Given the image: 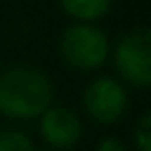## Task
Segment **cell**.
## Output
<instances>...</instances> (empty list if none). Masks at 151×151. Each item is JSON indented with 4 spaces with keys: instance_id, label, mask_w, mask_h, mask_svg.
<instances>
[{
    "instance_id": "1",
    "label": "cell",
    "mask_w": 151,
    "mask_h": 151,
    "mask_svg": "<svg viewBox=\"0 0 151 151\" xmlns=\"http://www.w3.org/2000/svg\"><path fill=\"white\" fill-rule=\"evenodd\" d=\"M52 80L33 66H12L0 73V113L5 118H40L52 106Z\"/></svg>"
},
{
    "instance_id": "2",
    "label": "cell",
    "mask_w": 151,
    "mask_h": 151,
    "mask_svg": "<svg viewBox=\"0 0 151 151\" xmlns=\"http://www.w3.org/2000/svg\"><path fill=\"white\" fill-rule=\"evenodd\" d=\"M59 50L68 66L78 71H94L109 57V38L99 26L76 21L61 33Z\"/></svg>"
},
{
    "instance_id": "3",
    "label": "cell",
    "mask_w": 151,
    "mask_h": 151,
    "mask_svg": "<svg viewBox=\"0 0 151 151\" xmlns=\"http://www.w3.org/2000/svg\"><path fill=\"white\" fill-rule=\"evenodd\" d=\"M113 66L134 87L151 85V31L134 28L125 33L113 50Z\"/></svg>"
},
{
    "instance_id": "4",
    "label": "cell",
    "mask_w": 151,
    "mask_h": 151,
    "mask_svg": "<svg viewBox=\"0 0 151 151\" xmlns=\"http://www.w3.org/2000/svg\"><path fill=\"white\" fill-rule=\"evenodd\" d=\"M83 104L97 123H116L127 111V92L116 78L99 76L85 87Z\"/></svg>"
},
{
    "instance_id": "5",
    "label": "cell",
    "mask_w": 151,
    "mask_h": 151,
    "mask_svg": "<svg viewBox=\"0 0 151 151\" xmlns=\"http://www.w3.org/2000/svg\"><path fill=\"white\" fill-rule=\"evenodd\" d=\"M83 134L80 118L66 106H50L40 116V137L52 149H71Z\"/></svg>"
},
{
    "instance_id": "6",
    "label": "cell",
    "mask_w": 151,
    "mask_h": 151,
    "mask_svg": "<svg viewBox=\"0 0 151 151\" xmlns=\"http://www.w3.org/2000/svg\"><path fill=\"white\" fill-rule=\"evenodd\" d=\"M59 5L71 19L83 24H94L111 9L113 0H59Z\"/></svg>"
},
{
    "instance_id": "7",
    "label": "cell",
    "mask_w": 151,
    "mask_h": 151,
    "mask_svg": "<svg viewBox=\"0 0 151 151\" xmlns=\"http://www.w3.org/2000/svg\"><path fill=\"white\" fill-rule=\"evenodd\" d=\"M0 151H35V144L19 130L0 132Z\"/></svg>"
},
{
    "instance_id": "8",
    "label": "cell",
    "mask_w": 151,
    "mask_h": 151,
    "mask_svg": "<svg viewBox=\"0 0 151 151\" xmlns=\"http://www.w3.org/2000/svg\"><path fill=\"white\" fill-rule=\"evenodd\" d=\"M134 144L139 151H151V113H144L134 130Z\"/></svg>"
},
{
    "instance_id": "9",
    "label": "cell",
    "mask_w": 151,
    "mask_h": 151,
    "mask_svg": "<svg viewBox=\"0 0 151 151\" xmlns=\"http://www.w3.org/2000/svg\"><path fill=\"white\" fill-rule=\"evenodd\" d=\"M97 151H127V146L116 137H104L97 146Z\"/></svg>"
}]
</instances>
